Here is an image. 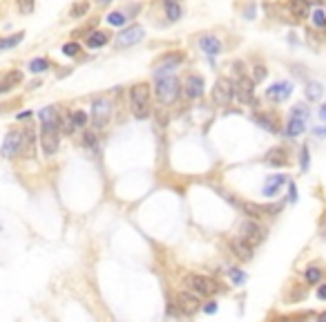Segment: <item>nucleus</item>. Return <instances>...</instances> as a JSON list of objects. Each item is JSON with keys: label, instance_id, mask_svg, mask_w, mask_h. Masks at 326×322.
I'll list each match as a JSON object with an SVG mask.
<instances>
[{"label": "nucleus", "instance_id": "obj_12", "mask_svg": "<svg viewBox=\"0 0 326 322\" xmlns=\"http://www.w3.org/2000/svg\"><path fill=\"white\" fill-rule=\"evenodd\" d=\"M186 58H188V54L183 52V50H172V52L161 54V56L152 63V67H154V69H172V72H177V67L183 65V63H186Z\"/></svg>", "mask_w": 326, "mask_h": 322}, {"label": "nucleus", "instance_id": "obj_36", "mask_svg": "<svg viewBox=\"0 0 326 322\" xmlns=\"http://www.w3.org/2000/svg\"><path fill=\"white\" fill-rule=\"evenodd\" d=\"M289 9H291V14L295 16V18H306V14H308V7H306L304 0H291Z\"/></svg>", "mask_w": 326, "mask_h": 322}, {"label": "nucleus", "instance_id": "obj_43", "mask_svg": "<svg viewBox=\"0 0 326 322\" xmlns=\"http://www.w3.org/2000/svg\"><path fill=\"white\" fill-rule=\"evenodd\" d=\"M228 275H230V280L235 282V284H243V282H246V273L239 271V268H235V266L228 268Z\"/></svg>", "mask_w": 326, "mask_h": 322}, {"label": "nucleus", "instance_id": "obj_14", "mask_svg": "<svg viewBox=\"0 0 326 322\" xmlns=\"http://www.w3.org/2000/svg\"><path fill=\"white\" fill-rule=\"evenodd\" d=\"M235 94H237V101L243 105H248L255 101V80L248 76V74L246 76H239L235 80Z\"/></svg>", "mask_w": 326, "mask_h": 322}, {"label": "nucleus", "instance_id": "obj_30", "mask_svg": "<svg viewBox=\"0 0 326 322\" xmlns=\"http://www.w3.org/2000/svg\"><path fill=\"white\" fill-rule=\"evenodd\" d=\"M304 94H306V99L315 103V101H319L324 96V85L317 83V80H308L306 83V90H304Z\"/></svg>", "mask_w": 326, "mask_h": 322}, {"label": "nucleus", "instance_id": "obj_8", "mask_svg": "<svg viewBox=\"0 0 326 322\" xmlns=\"http://www.w3.org/2000/svg\"><path fill=\"white\" fill-rule=\"evenodd\" d=\"M235 99H237L235 80H230L228 76L217 78V83H215V88H213V103L217 107H226V105H230Z\"/></svg>", "mask_w": 326, "mask_h": 322}, {"label": "nucleus", "instance_id": "obj_31", "mask_svg": "<svg viewBox=\"0 0 326 322\" xmlns=\"http://www.w3.org/2000/svg\"><path fill=\"white\" fill-rule=\"evenodd\" d=\"M23 41H25V31H16V34H9V36H0V52L12 50V47L20 45Z\"/></svg>", "mask_w": 326, "mask_h": 322}, {"label": "nucleus", "instance_id": "obj_6", "mask_svg": "<svg viewBox=\"0 0 326 322\" xmlns=\"http://www.w3.org/2000/svg\"><path fill=\"white\" fill-rule=\"evenodd\" d=\"M266 235H268V230L262 222H257V219H243L241 226H239V237H243L248 242V244L253 246V249H257L259 244L266 239Z\"/></svg>", "mask_w": 326, "mask_h": 322}, {"label": "nucleus", "instance_id": "obj_33", "mask_svg": "<svg viewBox=\"0 0 326 322\" xmlns=\"http://www.w3.org/2000/svg\"><path fill=\"white\" fill-rule=\"evenodd\" d=\"M293 119H302V121H308V116H311V107H308L306 103H295L291 107V114Z\"/></svg>", "mask_w": 326, "mask_h": 322}, {"label": "nucleus", "instance_id": "obj_42", "mask_svg": "<svg viewBox=\"0 0 326 322\" xmlns=\"http://www.w3.org/2000/svg\"><path fill=\"white\" fill-rule=\"evenodd\" d=\"M308 166H311V154H308V146H302V150H300V168H302V173H306Z\"/></svg>", "mask_w": 326, "mask_h": 322}, {"label": "nucleus", "instance_id": "obj_48", "mask_svg": "<svg viewBox=\"0 0 326 322\" xmlns=\"http://www.w3.org/2000/svg\"><path fill=\"white\" fill-rule=\"evenodd\" d=\"M315 322H326V311H319V313H315Z\"/></svg>", "mask_w": 326, "mask_h": 322}, {"label": "nucleus", "instance_id": "obj_2", "mask_svg": "<svg viewBox=\"0 0 326 322\" xmlns=\"http://www.w3.org/2000/svg\"><path fill=\"white\" fill-rule=\"evenodd\" d=\"M224 197L228 204H232V206L243 215V217L257 219V222H262L266 217H275V215H279V211H281V204H257V202L239 199L235 195H224Z\"/></svg>", "mask_w": 326, "mask_h": 322}, {"label": "nucleus", "instance_id": "obj_38", "mask_svg": "<svg viewBox=\"0 0 326 322\" xmlns=\"http://www.w3.org/2000/svg\"><path fill=\"white\" fill-rule=\"evenodd\" d=\"M83 146L90 148V150H99V139H96V130H94V128H92V130H85Z\"/></svg>", "mask_w": 326, "mask_h": 322}, {"label": "nucleus", "instance_id": "obj_4", "mask_svg": "<svg viewBox=\"0 0 326 322\" xmlns=\"http://www.w3.org/2000/svg\"><path fill=\"white\" fill-rule=\"evenodd\" d=\"M181 284L186 291L199 295V298H210V295L219 291V282L210 275H201V273H188L181 280Z\"/></svg>", "mask_w": 326, "mask_h": 322}, {"label": "nucleus", "instance_id": "obj_15", "mask_svg": "<svg viewBox=\"0 0 326 322\" xmlns=\"http://www.w3.org/2000/svg\"><path fill=\"white\" fill-rule=\"evenodd\" d=\"M264 164L270 166V168H284V166H289V164H291V152H289V148H284V146L270 148L268 152H266V157H264Z\"/></svg>", "mask_w": 326, "mask_h": 322}, {"label": "nucleus", "instance_id": "obj_40", "mask_svg": "<svg viewBox=\"0 0 326 322\" xmlns=\"http://www.w3.org/2000/svg\"><path fill=\"white\" fill-rule=\"evenodd\" d=\"M16 9H18L23 16H29L34 14L36 9V0H16Z\"/></svg>", "mask_w": 326, "mask_h": 322}, {"label": "nucleus", "instance_id": "obj_1", "mask_svg": "<svg viewBox=\"0 0 326 322\" xmlns=\"http://www.w3.org/2000/svg\"><path fill=\"white\" fill-rule=\"evenodd\" d=\"M154 94L163 105H172L181 96V80L172 69H154Z\"/></svg>", "mask_w": 326, "mask_h": 322}, {"label": "nucleus", "instance_id": "obj_50", "mask_svg": "<svg viewBox=\"0 0 326 322\" xmlns=\"http://www.w3.org/2000/svg\"><path fill=\"white\" fill-rule=\"evenodd\" d=\"M0 112H3V105H0Z\"/></svg>", "mask_w": 326, "mask_h": 322}, {"label": "nucleus", "instance_id": "obj_22", "mask_svg": "<svg viewBox=\"0 0 326 322\" xmlns=\"http://www.w3.org/2000/svg\"><path fill=\"white\" fill-rule=\"evenodd\" d=\"M230 249H232V255H235L239 262H251L255 255V249L243 237H239V235L230 239Z\"/></svg>", "mask_w": 326, "mask_h": 322}, {"label": "nucleus", "instance_id": "obj_3", "mask_svg": "<svg viewBox=\"0 0 326 322\" xmlns=\"http://www.w3.org/2000/svg\"><path fill=\"white\" fill-rule=\"evenodd\" d=\"M130 110H132L134 119L143 121L152 114V85L148 80H141V83H134L130 88Z\"/></svg>", "mask_w": 326, "mask_h": 322}, {"label": "nucleus", "instance_id": "obj_41", "mask_svg": "<svg viewBox=\"0 0 326 322\" xmlns=\"http://www.w3.org/2000/svg\"><path fill=\"white\" fill-rule=\"evenodd\" d=\"M268 76V69H266V65H262V63H259V65H255L253 67V74H251V78L255 80V85L257 83H262V80Z\"/></svg>", "mask_w": 326, "mask_h": 322}, {"label": "nucleus", "instance_id": "obj_35", "mask_svg": "<svg viewBox=\"0 0 326 322\" xmlns=\"http://www.w3.org/2000/svg\"><path fill=\"white\" fill-rule=\"evenodd\" d=\"M61 52H63V56H67V58H76L80 52H83V45H80L78 41H69L61 47Z\"/></svg>", "mask_w": 326, "mask_h": 322}, {"label": "nucleus", "instance_id": "obj_10", "mask_svg": "<svg viewBox=\"0 0 326 322\" xmlns=\"http://www.w3.org/2000/svg\"><path fill=\"white\" fill-rule=\"evenodd\" d=\"M172 307L177 309V313H181V315H194L199 311L201 307V302H199V295H194V293H190V291H177L175 293V304Z\"/></svg>", "mask_w": 326, "mask_h": 322}, {"label": "nucleus", "instance_id": "obj_16", "mask_svg": "<svg viewBox=\"0 0 326 322\" xmlns=\"http://www.w3.org/2000/svg\"><path fill=\"white\" fill-rule=\"evenodd\" d=\"M23 80H25V74L20 69H5V72H0V94L12 92L18 85H23Z\"/></svg>", "mask_w": 326, "mask_h": 322}, {"label": "nucleus", "instance_id": "obj_49", "mask_svg": "<svg viewBox=\"0 0 326 322\" xmlns=\"http://www.w3.org/2000/svg\"><path fill=\"white\" fill-rule=\"evenodd\" d=\"M99 7H107V5H112V0H94Z\"/></svg>", "mask_w": 326, "mask_h": 322}, {"label": "nucleus", "instance_id": "obj_47", "mask_svg": "<svg viewBox=\"0 0 326 322\" xmlns=\"http://www.w3.org/2000/svg\"><path fill=\"white\" fill-rule=\"evenodd\" d=\"M203 311H206V313H215V311H217V302H215V300H213V302H206Z\"/></svg>", "mask_w": 326, "mask_h": 322}, {"label": "nucleus", "instance_id": "obj_9", "mask_svg": "<svg viewBox=\"0 0 326 322\" xmlns=\"http://www.w3.org/2000/svg\"><path fill=\"white\" fill-rule=\"evenodd\" d=\"M38 141H40L43 154H45L47 159L54 157V154L58 152V148H61V128L40 126V137H38Z\"/></svg>", "mask_w": 326, "mask_h": 322}, {"label": "nucleus", "instance_id": "obj_27", "mask_svg": "<svg viewBox=\"0 0 326 322\" xmlns=\"http://www.w3.org/2000/svg\"><path fill=\"white\" fill-rule=\"evenodd\" d=\"M281 132H284L289 139H297L300 134L306 132V121L293 119V116H289V121H286V126H284V130H281Z\"/></svg>", "mask_w": 326, "mask_h": 322}, {"label": "nucleus", "instance_id": "obj_5", "mask_svg": "<svg viewBox=\"0 0 326 322\" xmlns=\"http://www.w3.org/2000/svg\"><path fill=\"white\" fill-rule=\"evenodd\" d=\"M112 112H114V105H112V99L110 96H94L92 99V128L96 132L105 130L112 121Z\"/></svg>", "mask_w": 326, "mask_h": 322}, {"label": "nucleus", "instance_id": "obj_34", "mask_svg": "<svg viewBox=\"0 0 326 322\" xmlns=\"http://www.w3.org/2000/svg\"><path fill=\"white\" fill-rule=\"evenodd\" d=\"M105 20H107V25H112V27H126L128 23V14L126 12H110L105 16Z\"/></svg>", "mask_w": 326, "mask_h": 322}, {"label": "nucleus", "instance_id": "obj_11", "mask_svg": "<svg viewBox=\"0 0 326 322\" xmlns=\"http://www.w3.org/2000/svg\"><path fill=\"white\" fill-rule=\"evenodd\" d=\"M20 148H23V132H20L18 128H12V130L7 132V137H5L0 154H3L5 159H16V157H20Z\"/></svg>", "mask_w": 326, "mask_h": 322}, {"label": "nucleus", "instance_id": "obj_25", "mask_svg": "<svg viewBox=\"0 0 326 322\" xmlns=\"http://www.w3.org/2000/svg\"><path fill=\"white\" fill-rule=\"evenodd\" d=\"M286 184H289V177H286V175H270V177H266V184H264V190H262L264 197H275Z\"/></svg>", "mask_w": 326, "mask_h": 322}, {"label": "nucleus", "instance_id": "obj_32", "mask_svg": "<svg viewBox=\"0 0 326 322\" xmlns=\"http://www.w3.org/2000/svg\"><path fill=\"white\" fill-rule=\"evenodd\" d=\"M50 67H52V61H50V58H45V56L31 58V61H29V72L31 74H43V72H47Z\"/></svg>", "mask_w": 326, "mask_h": 322}, {"label": "nucleus", "instance_id": "obj_17", "mask_svg": "<svg viewBox=\"0 0 326 322\" xmlns=\"http://www.w3.org/2000/svg\"><path fill=\"white\" fill-rule=\"evenodd\" d=\"M293 94V83L291 80H277L268 90H266V99L273 103H284L286 99Z\"/></svg>", "mask_w": 326, "mask_h": 322}, {"label": "nucleus", "instance_id": "obj_45", "mask_svg": "<svg viewBox=\"0 0 326 322\" xmlns=\"http://www.w3.org/2000/svg\"><path fill=\"white\" fill-rule=\"evenodd\" d=\"M313 134H315V137L326 139V126H317V128H313Z\"/></svg>", "mask_w": 326, "mask_h": 322}, {"label": "nucleus", "instance_id": "obj_26", "mask_svg": "<svg viewBox=\"0 0 326 322\" xmlns=\"http://www.w3.org/2000/svg\"><path fill=\"white\" fill-rule=\"evenodd\" d=\"M38 119H40V126H56V128H61V126H63L61 114H58V110H56L54 105L43 107V110L38 112Z\"/></svg>", "mask_w": 326, "mask_h": 322}, {"label": "nucleus", "instance_id": "obj_21", "mask_svg": "<svg viewBox=\"0 0 326 322\" xmlns=\"http://www.w3.org/2000/svg\"><path fill=\"white\" fill-rule=\"evenodd\" d=\"M253 121L257 123L259 128H264V130H268V132H273V134H277V132H281V123H279V119H277V114H273V112H264V110H257L253 114Z\"/></svg>", "mask_w": 326, "mask_h": 322}, {"label": "nucleus", "instance_id": "obj_23", "mask_svg": "<svg viewBox=\"0 0 326 322\" xmlns=\"http://www.w3.org/2000/svg\"><path fill=\"white\" fill-rule=\"evenodd\" d=\"M20 132H23V148H20V157L25 159H31L34 157V148H36V128L34 126H25L20 128Z\"/></svg>", "mask_w": 326, "mask_h": 322}, {"label": "nucleus", "instance_id": "obj_28", "mask_svg": "<svg viewBox=\"0 0 326 322\" xmlns=\"http://www.w3.org/2000/svg\"><path fill=\"white\" fill-rule=\"evenodd\" d=\"M92 9V3L90 0H76V3L69 7V20H80L90 14Z\"/></svg>", "mask_w": 326, "mask_h": 322}, {"label": "nucleus", "instance_id": "obj_37", "mask_svg": "<svg viewBox=\"0 0 326 322\" xmlns=\"http://www.w3.org/2000/svg\"><path fill=\"white\" fill-rule=\"evenodd\" d=\"M311 315H315L313 311L311 313H293V315H275V318H270L268 322H304L308 320Z\"/></svg>", "mask_w": 326, "mask_h": 322}, {"label": "nucleus", "instance_id": "obj_7", "mask_svg": "<svg viewBox=\"0 0 326 322\" xmlns=\"http://www.w3.org/2000/svg\"><path fill=\"white\" fill-rule=\"evenodd\" d=\"M143 36H145V29L141 25H137V23L126 25L118 34H114L112 45L116 47V50H126V47H132V45H137V43H141Z\"/></svg>", "mask_w": 326, "mask_h": 322}, {"label": "nucleus", "instance_id": "obj_18", "mask_svg": "<svg viewBox=\"0 0 326 322\" xmlns=\"http://www.w3.org/2000/svg\"><path fill=\"white\" fill-rule=\"evenodd\" d=\"M197 45L201 47V52H203L206 56H210V58L219 56L221 50H224V45H221L219 36H215V34H199Z\"/></svg>", "mask_w": 326, "mask_h": 322}, {"label": "nucleus", "instance_id": "obj_39", "mask_svg": "<svg viewBox=\"0 0 326 322\" xmlns=\"http://www.w3.org/2000/svg\"><path fill=\"white\" fill-rule=\"evenodd\" d=\"M311 23L317 29H326V12L324 9H313L311 12Z\"/></svg>", "mask_w": 326, "mask_h": 322}, {"label": "nucleus", "instance_id": "obj_29", "mask_svg": "<svg viewBox=\"0 0 326 322\" xmlns=\"http://www.w3.org/2000/svg\"><path fill=\"white\" fill-rule=\"evenodd\" d=\"M99 23H101V16H94V18H92L90 23H83V25L78 27V29H74V31H72L74 41H76V38H88L92 31L99 29Z\"/></svg>", "mask_w": 326, "mask_h": 322}, {"label": "nucleus", "instance_id": "obj_24", "mask_svg": "<svg viewBox=\"0 0 326 322\" xmlns=\"http://www.w3.org/2000/svg\"><path fill=\"white\" fill-rule=\"evenodd\" d=\"M112 38H114V34H110V31L96 29L85 38V47H88V50H101V47H105L107 43H112Z\"/></svg>", "mask_w": 326, "mask_h": 322}, {"label": "nucleus", "instance_id": "obj_20", "mask_svg": "<svg viewBox=\"0 0 326 322\" xmlns=\"http://www.w3.org/2000/svg\"><path fill=\"white\" fill-rule=\"evenodd\" d=\"M63 123H65V132L67 134H72L74 130H88V123H90L88 112L85 110H72Z\"/></svg>", "mask_w": 326, "mask_h": 322}, {"label": "nucleus", "instance_id": "obj_13", "mask_svg": "<svg viewBox=\"0 0 326 322\" xmlns=\"http://www.w3.org/2000/svg\"><path fill=\"white\" fill-rule=\"evenodd\" d=\"M181 90H183V94L188 96V99H192V101H197L201 99V96L206 94V80L201 74H188L186 78L181 80Z\"/></svg>", "mask_w": 326, "mask_h": 322}, {"label": "nucleus", "instance_id": "obj_19", "mask_svg": "<svg viewBox=\"0 0 326 322\" xmlns=\"http://www.w3.org/2000/svg\"><path fill=\"white\" fill-rule=\"evenodd\" d=\"M302 277L308 287H317V284H322L326 280V268L322 262H311V264L302 271Z\"/></svg>", "mask_w": 326, "mask_h": 322}, {"label": "nucleus", "instance_id": "obj_44", "mask_svg": "<svg viewBox=\"0 0 326 322\" xmlns=\"http://www.w3.org/2000/svg\"><path fill=\"white\" fill-rule=\"evenodd\" d=\"M315 295H317V300L326 302V280H324L322 284H317V287H315Z\"/></svg>", "mask_w": 326, "mask_h": 322}, {"label": "nucleus", "instance_id": "obj_46", "mask_svg": "<svg viewBox=\"0 0 326 322\" xmlns=\"http://www.w3.org/2000/svg\"><path fill=\"white\" fill-rule=\"evenodd\" d=\"M317 116H319V121H324L326 123V101L322 105H319V110H317Z\"/></svg>", "mask_w": 326, "mask_h": 322}]
</instances>
